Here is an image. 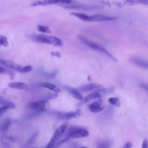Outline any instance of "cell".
<instances>
[{"mask_svg": "<svg viewBox=\"0 0 148 148\" xmlns=\"http://www.w3.org/2000/svg\"><path fill=\"white\" fill-rule=\"evenodd\" d=\"M71 14L73 15V16L85 21H89V18L90 16L86 14L83 13H79V12H72L71 13Z\"/></svg>", "mask_w": 148, "mask_h": 148, "instance_id": "cell-19", "label": "cell"}, {"mask_svg": "<svg viewBox=\"0 0 148 148\" xmlns=\"http://www.w3.org/2000/svg\"><path fill=\"white\" fill-rule=\"evenodd\" d=\"M79 148H87V147H85V146H83V147H79Z\"/></svg>", "mask_w": 148, "mask_h": 148, "instance_id": "cell-29", "label": "cell"}, {"mask_svg": "<svg viewBox=\"0 0 148 148\" xmlns=\"http://www.w3.org/2000/svg\"><path fill=\"white\" fill-rule=\"evenodd\" d=\"M29 148H37V147H29Z\"/></svg>", "mask_w": 148, "mask_h": 148, "instance_id": "cell-30", "label": "cell"}, {"mask_svg": "<svg viewBox=\"0 0 148 148\" xmlns=\"http://www.w3.org/2000/svg\"><path fill=\"white\" fill-rule=\"evenodd\" d=\"M75 0H39L34 1L31 3L29 5L31 6H47L55 4H65L71 5L77 3Z\"/></svg>", "mask_w": 148, "mask_h": 148, "instance_id": "cell-4", "label": "cell"}, {"mask_svg": "<svg viewBox=\"0 0 148 148\" xmlns=\"http://www.w3.org/2000/svg\"><path fill=\"white\" fill-rule=\"evenodd\" d=\"M142 148H147V140L145 139L142 143Z\"/></svg>", "mask_w": 148, "mask_h": 148, "instance_id": "cell-28", "label": "cell"}, {"mask_svg": "<svg viewBox=\"0 0 148 148\" xmlns=\"http://www.w3.org/2000/svg\"><path fill=\"white\" fill-rule=\"evenodd\" d=\"M8 87L18 90H27L28 88V86L26 83L20 82H14L10 83L8 84Z\"/></svg>", "mask_w": 148, "mask_h": 148, "instance_id": "cell-14", "label": "cell"}, {"mask_svg": "<svg viewBox=\"0 0 148 148\" xmlns=\"http://www.w3.org/2000/svg\"><path fill=\"white\" fill-rule=\"evenodd\" d=\"M38 29L39 32L46 33V34H50L51 31L49 29V28L46 25H38Z\"/></svg>", "mask_w": 148, "mask_h": 148, "instance_id": "cell-23", "label": "cell"}, {"mask_svg": "<svg viewBox=\"0 0 148 148\" xmlns=\"http://www.w3.org/2000/svg\"><path fill=\"white\" fill-rule=\"evenodd\" d=\"M124 4L126 5H148V0H125Z\"/></svg>", "mask_w": 148, "mask_h": 148, "instance_id": "cell-18", "label": "cell"}, {"mask_svg": "<svg viewBox=\"0 0 148 148\" xmlns=\"http://www.w3.org/2000/svg\"><path fill=\"white\" fill-rule=\"evenodd\" d=\"M31 38L33 40L38 43L52 45L57 47H60L63 45V42L61 39L53 36H49L47 35L43 34L33 35L31 36Z\"/></svg>", "mask_w": 148, "mask_h": 148, "instance_id": "cell-1", "label": "cell"}, {"mask_svg": "<svg viewBox=\"0 0 148 148\" xmlns=\"http://www.w3.org/2000/svg\"><path fill=\"white\" fill-rule=\"evenodd\" d=\"M110 145L111 143L109 140H103L97 144V148H109Z\"/></svg>", "mask_w": 148, "mask_h": 148, "instance_id": "cell-20", "label": "cell"}, {"mask_svg": "<svg viewBox=\"0 0 148 148\" xmlns=\"http://www.w3.org/2000/svg\"><path fill=\"white\" fill-rule=\"evenodd\" d=\"M132 143L131 142H127L125 143L123 148H131L132 147Z\"/></svg>", "mask_w": 148, "mask_h": 148, "instance_id": "cell-27", "label": "cell"}, {"mask_svg": "<svg viewBox=\"0 0 148 148\" xmlns=\"http://www.w3.org/2000/svg\"><path fill=\"white\" fill-rule=\"evenodd\" d=\"M66 138H84L89 135V132L88 130L84 128L79 127L77 126L71 127L66 132Z\"/></svg>", "mask_w": 148, "mask_h": 148, "instance_id": "cell-3", "label": "cell"}, {"mask_svg": "<svg viewBox=\"0 0 148 148\" xmlns=\"http://www.w3.org/2000/svg\"><path fill=\"white\" fill-rule=\"evenodd\" d=\"M0 63L4 66L5 67H6V68H9V69H12L15 71H18V72L22 73L23 71V66H21L19 65H17L13 62L8 61V60H4L2 59H0Z\"/></svg>", "mask_w": 148, "mask_h": 148, "instance_id": "cell-10", "label": "cell"}, {"mask_svg": "<svg viewBox=\"0 0 148 148\" xmlns=\"http://www.w3.org/2000/svg\"><path fill=\"white\" fill-rule=\"evenodd\" d=\"M68 125V122L65 121L62 123L58 128H57L54 131L53 135L50 138L49 143L45 148H53L63 136L64 133L66 131Z\"/></svg>", "mask_w": 148, "mask_h": 148, "instance_id": "cell-2", "label": "cell"}, {"mask_svg": "<svg viewBox=\"0 0 148 148\" xmlns=\"http://www.w3.org/2000/svg\"><path fill=\"white\" fill-rule=\"evenodd\" d=\"M27 107L35 111H47L49 109V103L46 100H39L29 103Z\"/></svg>", "mask_w": 148, "mask_h": 148, "instance_id": "cell-6", "label": "cell"}, {"mask_svg": "<svg viewBox=\"0 0 148 148\" xmlns=\"http://www.w3.org/2000/svg\"><path fill=\"white\" fill-rule=\"evenodd\" d=\"M11 108V106L9 105H4L0 108V118L9 109Z\"/></svg>", "mask_w": 148, "mask_h": 148, "instance_id": "cell-26", "label": "cell"}, {"mask_svg": "<svg viewBox=\"0 0 148 148\" xmlns=\"http://www.w3.org/2000/svg\"><path fill=\"white\" fill-rule=\"evenodd\" d=\"M83 113L82 110L80 109H78L75 110H72V111L66 112V113H60L58 116V117L61 120H68L73 118H76V117H80L83 114Z\"/></svg>", "mask_w": 148, "mask_h": 148, "instance_id": "cell-9", "label": "cell"}, {"mask_svg": "<svg viewBox=\"0 0 148 148\" xmlns=\"http://www.w3.org/2000/svg\"><path fill=\"white\" fill-rule=\"evenodd\" d=\"M62 7L73 10H91L100 9L99 6H91L85 4H71V5H64Z\"/></svg>", "mask_w": 148, "mask_h": 148, "instance_id": "cell-8", "label": "cell"}, {"mask_svg": "<svg viewBox=\"0 0 148 148\" xmlns=\"http://www.w3.org/2000/svg\"><path fill=\"white\" fill-rule=\"evenodd\" d=\"M108 102L113 105H114L117 107H120L121 106V102L116 97H111L108 99Z\"/></svg>", "mask_w": 148, "mask_h": 148, "instance_id": "cell-22", "label": "cell"}, {"mask_svg": "<svg viewBox=\"0 0 148 148\" xmlns=\"http://www.w3.org/2000/svg\"><path fill=\"white\" fill-rule=\"evenodd\" d=\"M40 86L47 88L53 92H54L55 93H60L61 92L60 89L56 85L51 84V83H43L40 84Z\"/></svg>", "mask_w": 148, "mask_h": 148, "instance_id": "cell-17", "label": "cell"}, {"mask_svg": "<svg viewBox=\"0 0 148 148\" xmlns=\"http://www.w3.org/2000/svg\"><path fill=\"white\" fill-rule=\"evenodd\" d=\"M101 96L99 92L98 91H93L89 93L88 95H87L86 97H83V99L80 101V102L77 104L78 106H82V105L84 104L85 103L98 98H99Z\"/></svg>", "mask_w": 148, "mask_h": 148, "instance_id": "cell-13", "label": "cell"}, {"mask_svg": "<svg viewBox=\"0 0 148 148\" xmlns=\"http://www.w3.org/2000/svg\"><path fill=\"white\" fill-rule=\"evenodd\" d=\"M117 17L113 16H109L105 15L97 14V15H92L90 16L89 21L92 22H99L103 21H110V20H116Z\"/></svg>", "mask_w": 148, "mask_h": 148, "instance_id": "cell-12", "label": "cell"}, {"mask_svg": "<svg viewBox=\"0 0 148 148\" xmlns=\"http://www.w3.org/2000/svg\"><path fill=\"white\" fill-rule=\"evenodd\" d=\"M11 124V121L10 120H6L1 125L0 127V130L2 132H5L6 131V130L8 129V128L9 127V126Z\"/></svg>", "mask_w": 148, "mask_h": 148, "instance_id": "cell-21", "label": "cell"}, {"mask_svg": "<svg viewBox=\"0 0 148 148\" xmlns=\"http://www.w3.org/2000/svg\"><path fill=\"white\" fill-rule=\"evenodd\" d=\"M67 90L70 93V94L75 99L81 101L83 98V95L82 94V93L79 91L76 88H71V87H68Z\"/></svg>", "mask_w": 148, "mask_h": 148, "instance_id": "cell-15", "label": "cell"}, {"mask_svg": "<svg viewBox=\"0 0 148 148\" xmlns=\"http://www.w3.org/2000/svg\"><path fill=\"white\" fill-rule=\"evenodd\" d=\"M80 40L84 43L86 45H87V46H88L89 47H90L91 49L94 50H97V51H99L101 53H103L104 54H105L106 55H107L108 56H109L110 58H112V60L116 61V60H115V58H114V57L109 53L108 52L104 47H103L102 46H101V45H99V44L95 43L94 42H92L83 36H79Z\"/></svg>", "mask_w": 148, "mask_h": 148, "instance_id": "cell-5", "label": "cell"}, {"mask_svg": "<svg viewBox=\"0 0 148 148\" xmlns=\"http://www.w3.org/2000/svg\"><path fill=\"white\" fill-rule=\"evenodd\" d=\"M2 46L4 47H8L9 46L8 38L3 35L0 36V47Z\"/></svg>", "mask_w": 148, "mask_h": 148, "instance_id": "cell-24", "label": "cell"}, {"mask_svg": "<svg viewBox=\"0 0 148 148\" xmlns=\"http://www.w3.org/2000/svg\"><path fill=\"white\" fill-rule=\"evenodd\" d=\"M77 90L80 92H87L93 91H104L105 87L98 83H88L79 87Z\"/></svg>", "mask_w": 148, "mask_h": 148, "instance_id": "cell-7", "label": "cell"}, {"mask_svg": "<svg viewBox=\"0 0 148 148\" xmlns=\"http://www.w3.org/2000/svg\"><path fill=\"white\" fill-rule=\"evenodd\" d=\"M104 108H105V105L103 103L102 100L101 99L94 102L93 103L90 104L88 106L89 110L91 112H94V113L99 112L102 111L104 109Z\"/></svg>", "mask_w": 148, "mask_h": 148, "instance_id": "cell-11", "label": "cell"}, {"mask_svg": "<svg viewBox=\"0 0 148 148\" xmlns=\"http://www.w3.org/2000/svg\"><path fill=\"white\" fill-rule=\"evenodd\" d=\"M0 73L9 75L10 76H12L13 74V72L12 71L6 68H5V67L0 66Z\"/></svg>", "mask_w": 148, "mask_h": 148, "instance_id": "cell-25", "label": "cell"}, {"mask_svg": "<svg viewBox=\"0 0 148 148\" xmlns=\"http://www.w3.org/2000/svg\"><path fill=\"white\" fill-rule=\"evenodd\" d=\"M131 61L136 64V65L140 66L142 68H144L146 69H147L148 68V65H147V62L146 61H145L142 59H140L139 58L137 57H133L131 58Z\"/></svg>", "mask_w": 148, "mask_h": 148, "instance_id": "cell-16", "label": "cell"}]
</instances>
